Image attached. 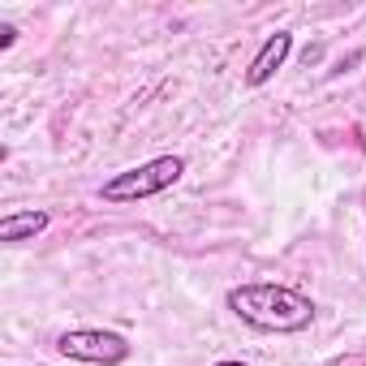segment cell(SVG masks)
<instances>
[{
  "label": "cell",
  "instance_id": "52a82bcc",
  "mask_svg": "<svg viewBox=\"0 0 366 366\" xmlns=\"http://www.w3.org/2000/svg\"><path fill=\"white\" fill-rule=\"evenodd\" d=\"M216 366H246V362H233V357H229V362H216Z\"/></svg>",
  "mask_w": 366,
  "mask_h": 366
},
{
  "label": "cell",
  "instance_id": "3957f363",
  "mask_svg": "<svg viewBox=\"0 0 366 366\" xmlns=\"http://www.w3.org/2000/svg\"><path fill=\"white\" fill-rule=\"evenodd\" d=\"M56 349L69 362H86V366H121L134 353V345L121 332H108V327H74V332H61L56 336Z\"/></svg>",
  "mask_w": 366,
  "mask_h": 366
},
{
  "label": "cell",
  "instance_id": "8992f818",
  "mask_svg": "<svg viewBox=\"0 0 366 366\" xmlns=\"http://www.w3.org/2000/svg\"><path fill=\"white\" fill-rule=\"evenodd\" d=\"M14 39H18V26L5 22V26H0V48H14Z\"/></svg>",
  "mask_w": 366,
  "mask_h": 366
},
{
  "label": "cell",
  "instance_id": "277c9868",
  "mask_svg": "<svg viewBox=\"0 0 366 366\" xmlns=\"http://www.w3.org/2000/svg\"><path fill=\"white\" fill-rule=\"evenodd\" d=\"M289 52H293V35H289V31L267 35V39H263V48L254 52L250 69H246V86H263V82H272V78H276V69L285 65V56H289Z\"/></svg>",
  "mask_w": 366,
  "mask_h": 366
},
{
  "label": "cell",
  "instance_id": "7a4b0ae2",
  "mask_svg": "<svg viewBox=\"0 0 366 366\" xmlns=\"http://www.w3.org/2000/svg\"><path fill=\"white\" fill-rule=\"evenodd\" d=\"M181 172H186V159H181V155H155V159H147L138 168H125V172L108 177L104 186H99V199L112 203V207L142 203V199H155V194L172 190L177 181H181Z\"/></svg>",
  "mask_w": 366,
  "mask_h": 366
},
{
  "label": "cell",
  "instance_id": "5b68a950",
  "mask_svg": "<svg viewBox=\"0 0 366 366\" xmlns=\"http://www.w3.org/2000/svg\"><path fill=\"white\" fill-rule=\"evenodd\" d=\"M48 224H52V216H48V212H9L5 220H0V242H5V246L35 242Z\"/></svg>",
  "mask_w": 366,
  "mask_h": 366
},
{
  "label": "cell",
  "instance_id": "6da1fadb",
  "mask_svg": "<svg viewBox=\"0 0 366 366\" xmlns=\"http://www.w3.org/2000/svg\"><path fill=\"white\" fill-rule=\"evenodd\" d=\"M224 302H229V310H233L246 327H254V332L289 336V332H306V327L315 323V302H310L302 289L272 285V280L233 285Z\"/></svg>",
  "mask_w": 366,
  "mask_h": 366
}]
</instances>
